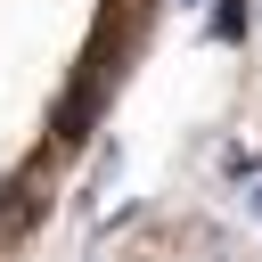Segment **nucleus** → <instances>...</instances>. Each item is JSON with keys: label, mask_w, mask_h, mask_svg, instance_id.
I'll use <instances>...</instances> for the list:
<instances>
[{"label": "nucleus", "mask_w": 262, "mask_h": 262, "mask_svg": "<svg viewBox=\"0 0 262 262\" xmlns=\"http://www.w3.org/2000/svg\"><path fill=\"white\" fill-rule=\"evenodd\" d=\"M229 164H237V180H246V196H254V213H262V164H254V156H229Z\"/></svg>", "instance_id": "3"}, {"label": "nucleus", "mask_w": 262, "mask_h": 262, "mask_svg": "<svg viewBox=\"0 0 262 262\" xmlns=\"http://www.w3.org/2000/svg\"><path fill=\"white\" fill-rule=\"evenodd\" d=\"M33 213H41V196H33V180H8V188H0V237H16V229H33Z\"/></svg>", "instance_id": "1"}, {"label": "nucleus", "mask_w": 262, "mask_h": 262, "mask_svg": "<svg viewBox=\"0 0 262 262\" xmlns=\"http://www.w3.org/2000/svg\"><path fill=\"white\" fill-rule=\"evenodd\" d=\"M213 33L237 41V33H246V0H221V8H213Z\"/></svg>", "instance_id": "2"}]
</instances>
